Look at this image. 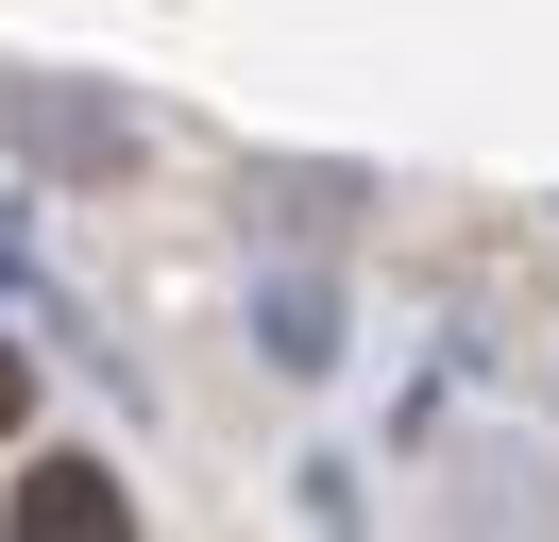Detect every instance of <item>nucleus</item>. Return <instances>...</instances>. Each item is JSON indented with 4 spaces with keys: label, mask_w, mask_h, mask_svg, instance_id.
<instances>
[{
    "label": "nucleus",
    "mask_w": 559,
    "mask_h": 542,
    "mask_svg": "<svg viewBox=\"0 0 559 542\" xmlns=\"http://www.w3.org/2000/svg\"><path fill=\"white\" fill-rule=\"evenodd\" d=\"M17 390H35V356H17V339H0V424H17Z\"/></svg>",
    "instance_id": "2"
},
{
    "label": "nucleus",
    "mask_w": 559,
    "mask_h": 542,
    "mask_svg": "<svg viewBox=\"0 0 559 542\" xmlns=\"http://www.w3.org/2000/svg\"><path fill=\"white\" fill-rule=\"evenodd\" d=\"M0 526H17V542H119V526H136V508H119V474H85V458H51L35 492L0 508Z\"/></svg>",
    "instance_id": "1"
}]
</instances>
